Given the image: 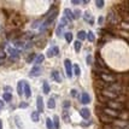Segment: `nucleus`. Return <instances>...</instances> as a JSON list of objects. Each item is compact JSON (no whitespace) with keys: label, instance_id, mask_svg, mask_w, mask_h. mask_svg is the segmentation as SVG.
<instances>
[{"label":"nucleus","instance_id":"obj_21","mask_svg":"<svg viewBox=\"0 0 129 129\" xmlns=\"http://www.w3.org/2000/svg\"><path fill=\"white\" fill-rule=\"evenodd\" d=\"M86 35H87V33L86 31H83V30H80L79 33H77V39L79 40H86Z\"/></svg>","mask_w":129,"mask_h":129},{"label":"nucleus","instance_id":"obj_34","mask_svg":"<svg viewBox=\"0 0 129 129\" xmlns=\"http://www.w3.org/2000/svg\"><path fill=\"white\" fill-rule=\"evenodd\" d=\"M104 4H105V3H104V1H103V0H98V1H95V6L96 7H98V9H101V7H103V6H104Z\"/></svg>","mask_w":129,"mask_h":129},{"label":"nucleus","instance_id":"obj_10","mask_svg":"<svg viewBox=\"0 0 129 129\" xmlns=\"http://www.w3.org/2000/svg\"><path fill=\"white\" fill-rule=\"evenodd\" d=\"M80 115H81V117L82 118H84V119H88L89 118V116H90V111L88 110V109H81L80 110Z\"/></svg>","mask_w":129,"mask_h":129},{"label":"nucleus","instance_id":"obj_6","mask_svg":"<svg viewBox=\"0 0 129 129\" xmlns=\"http://www.w3.org/2000/svg\"><path fill=\"white\" fill-rule=\"evenodd\" d=\"M101 94L104 96H106V98H109V99H112V100H116L117 99V94H115V93H112V92H110L109 89H104L103 92H101Z\"/></svg>","mask_w":129,"mask_h":129},{"label":"nucleus","instance_id":"obj_1","mask_svg":"<svg viewBox=\"0 0 129 129\" xmlns=\"http://www.w3.org/2000/svg\"><path fill=\"white\" fill-rule=\"evenodd\" d=\"M107 105H109V109H112L115 111H118V110H123L124 106L122 103H117L115 100H107Z\"/></svg>","mask_w":129,"mask_h":129},{"label":"nucleus","instance_id":"obj_29","mask_svg":"<svg viewBox=\"0 0 129 129\" xmlns=\"http://www.w3.org/2000/svg\"><path fill=\"white\" fill-rule=\"evenodd\" d=\"M118 117L124 119V121H127V119H128V112H127V111H123V112L118 113Z\"/></svg>","mask_w":129,"mask_h":129},{"label":"nucleus","instance_id":"obj_3","mask_svg":"<svg viewBox=\"0 0 129 129\" xmlns=\"http://www.w3.org/2000/svg\"><path fill=\"white\" fill-rule=\"evenodd\" d=\"M64 67H65V70H67L68 77H71L73 76V64H71V62L69 59L64 60Z\"/></svg>","mask_w":129,"mask_h":129},{"label":"nucleus","instance_id":"obj_14","mask_svg":"<svg viewBox=\"0 0 129 129\" xmlns=\"http://www.w3.org/2000/svg\"><path fill=\"white\" fill-rule=\"evenodd\" d=\"M52 79L54 80L56 82H58V83H59V82H62L60 75H59V73H58L57 70H53V71H52Z\"/></svg>","mask_w":129,"mask_h":129},{"label":"nucleus","instance_id":"obj_30","mask_svg":"<svg viewBox=\"0 0 129 129\" xmlns=\"http://www.w3.org/2000/svg\"><path fill=\"white\" fill-rule=\"evenodd\" d=\"M73 38H74L73 33H67L65 34V40H67V42H69V44L73 41Z\"/></svg>","mask_w":129,"mask_h":129},{"label":"nucleus","instance_id":"obj_12","mask_svg":"<svg viewBox=\"0 0 129 129\" xmlns=\"http://www.w3.org/2000/svg\"><path fill=\"white\" fill-rule=\"evenodd\" d=\"M99 118H100L101 122H104V124H109L112 122V118H110L109 116L104 115V113H100V115H99Z\"/></svg>","mask_w":129,"mask_h":129},{"label":"nucleus","instance_id":"obj_42","mask_svg":"<svg viewBox=\"0 0 129 129\" xmlns=\"http://www.w3.org/2000/svg\"><path fill=\"white\" fill-rule=\"evenodd\" d=\"M73 3V5H80L82 1H77V0H74V1H71Z\"/></svg>","mask_w":129,"mask_h":129},{"label":"nucleus","instance_id":"obj_33","mask_svg":"<svg viewBox=\"0 0 129 129\" xmlns=\"http://www.w3.org/2000/svg\"><path fill=\"white\" fill-rule=\"evenodd\" d=\"M63 28H64V27H63L62 24H60V25H58V27H57L56 34H57V35H58V36H62V30H63Z\"/></svg>","mask_w":129,"mask_h":129},{"label":"nucleus","instance_id":"obj_20","mask_svg":"<svg viewBox=\"0 0 129 129\" xmlns=\"http://www.w3.org/2000/svg\"><path fill=\"white\" fill-rule=\"evenodd\" d=\"M47 107H48V109H51V110L56 107V101H54V99H53V98H50V99H48V101H47Z\"/></svg>","mask_w":129,"mask_h":129},{"label":"nucleus","instance_id":"obj_17","mask_svg":"<svg viewBox=\"0 0 129 129\" xmlns=\"http://www.w3.org/2000/svg\"><path fill=\"white\" fill-rule=\"evenodd\" d=\"M44 58H45V56H44V54H39V56L35 57V59H34V63H35V65H39L40 63L44 62Z\"/></svg>","mask_w":129,"mask_h":129},{"label":"nucleus","instance_id":"obj_44","mask_svg":"<svg viewBox=\"0 0 129 129\" xmlns=\"http://www.w3.org/2000/svg\"><path fill=\"white\" fill-rule=\"evenodd\" d=\"M63 115H64V119H65V121H69V117H68V113H63Z\"/></svg>","mask_w":129,"mask_h":129},{"label":"nucleus","instance_id":"obj_4","mask_svg":"<svg viewBox=\"0 0 129 129\" xmlns=\"http://www.w3.org/2000/svg\"><path fill=\"white\" fill-rule=\"evenodd\" d=\"M103 112H104V115L109 116L110 118L118 117V111H115V110H112V109H109V107H105V109L103 110Z\"/></svg>","mask_w":129,"mask_h":129},{"label":"nucleus","instance_id":"obj_13","mask_svg":"<svg viewBox=\"0 0 129 129\" xmlns=\"http://www.w3.org/2000/svg\"><path fill=\"white\" fill-rule=\"evenodd\" d=\"M64 13H65V18H68L69 21H73V19H75L76 17H75V15H74V12L70 10V9H65L64 10Z\"/></svg>","mask_w":129,"mask_h":129},{"label":"nucleus","instance_id":"obj_24","mask_svg":"<svg viewBox=\"0 0 129 129\" xmlns=\"http://www.w3.org/2000/svg\"><path fill=\"white\" fill-rule=\"evenodd\" d=\"M3 98H4V100L5 101H11L12 100V94L11 93H9V92H5L4 95H3Z\"/></svg>","mask_w":129,"mask_h":129},{"label":"nucleus","instance_id":"obj_11","mask_svg":"<svg viewBox=\"0 0 129 129\" xmlns=\"http://www.w3.org/2000/svg\"><path fill=\"white\" fill-rule=\"evenodd\" d=\"M59 53V50H58V47L57 46H53L52 48L47 51V57H53V56H57Z\"/></svg>","mask_w":129,"mask_h":129},{"label":"nucleus","instance_id":"obj_40","mask_svg":"<svg viewBox=\"0 0 129 129\" xmlns=\"http://www.w3.org/2000/svg\"><path fill=\"white\" fill-rule=\"evenodd\" d=\"M103 129H113L111 125H109V124H104L103 125Z\"/></svg>","mask_w":129,"mask_h":129},{"label":"nucleus","instance_id":"obj_45","mask_svg":"<svg viewBox=\"0 0 129 129\" xmlns=\"http://www.w3.org/2000/svg\"><path fill=\"white\" fill-rule=\"evenodd\" d=\"M3 107H4V101H1V100H0V110H1Z\"/></svg>","mask_w":129,"mask_h":129},{"label":"nucleus","instance_id":"obj_28","mask_svg":"<svg viewBox=\"0 0 129 129\" xmlns=\"http://www.w3.org/2000/svg\"><path fill=\"white\" fill-rule=\"evenodd\" d=\"M74 47H75V51H76V52H80L81 47H82V44H81V41H76V42L74 44Z\"/></svg>","mask_w":129,"mask_h":129},{"label":"nucleus","instance_id":"obj_35","mask_svg":"<svg viewBox=\"0 0 129 129\" xmlns=\"http://www.w3.org/2000/svg\"><path fill=\"white\" fill-rule=\"evenodd\" d=\"M63 107H64V109H69V107H70V101L69 100L63 101Z\"/></svg>","mask_w":129,"mask_h":129},{"label":"nucleus","instance_id":"obj_37","mask_svg":"<svg viewBox=\"0 0 129 129\" xmlns=\"http://www.w3.org/2000/svg\"><path fill=\"white\" fill-rule=\"evenodd\" d=\"M19 107H21V109H27V107H28V104H27V103H21V104H19Z\"/></svg>","mask_w":129,"mask_h":129},{"label":"nucleus","instance_id":"obj_26","mask_svg":"<svg viewBox=\"0 0 129 129\" xmlns=\"http://www.w3.org/2000/svg\"><path fill=\"white\" fill-rule=\"evenodd\" d=\"M73 68H74V74H75V76H80L81 70H80V67H79V65H77V64H74Z\"/></svg>","mask_w":129,"mask_h":129},{"label":"nucleus","instance_id":"obj_22","mask_svg":"<svg viewBox=\"0 0 129 129\" xmlns=\"http://www.w3.org/2000/svg\"><path fill=\"white\" fill-rule=\"evenodd\" d=\"M86 39H88V41H90V42H94L95 41V36H94V34L92 33V31H89V33H87V35H86Z\"/></svg>","mask_w":129,"mask_h":129},{"label":"nucleus","instance_id":"obj_15","mask_svg":"<svg viewBox=\"0 0 129 129\" xmlns=\"http://www.w3.org/2000/svg\"><path fill=\"white\" fill-rule=\"evenodd\" d=\"M115 124L117 125L118 128H127L128 127V122L127 121H115Z\"/></svg>","mask_w":129,"mask_h":129},{"label":"nucleus","instance_id":"obj_8","mask_svg":"<svg viewBox=\"0 0 129 129\" xmlns=\"http://www.w3.org/2000/svg\"><path fill=\"white\" fill-rule=\"evenodd\" d=\"M23 87H24V95H25V98H30L31 96V90H30V86H29V83L27 82V81H23Z\"/></svg>","mask_w":129,"mask_h":129},{"label":"nucleus","instance_id":"obj_39","mask_svg":"<svg viewBox=\"0 0 129 129\" xmlns=\"http://www.w3.org/2000/svg\"><path fill=\"white\" fill-rule=\"evenodd\" d=\"M67 23H68L67 18H65V17H64V18H62V23H60V24H62L63 27H64V25H65V24H67Z\"/></svg>","mask_w":129,"mask_h":129},{"label":"nucleus","instance_id":"obj_38","mask_svg":"<svg viewBox=\"0 0 129 129\" xmlns=\"http://www.w3.org/2000/svg\"><path fill=\"white\" fill-rule=\"evenodd\" d=\"M70 94H71L74 98H75V96H77V90H76V89H73L71 92H70Z\"/></svg>","mask_w":129,"mask_h":129},{"label":"nucleus","instance_id":"obj_46","mask_svg":"<svg viewBox=\"0 0 129 129\" xmlns=\"http://www.w3.org/2000/svg\"><path fill=\"white\" fill-rule=\"evenodd\" d=\"M4 90H11V88H10V87H5V88H4Z\"/></svg>","mask_w":129,"mask_h":129},{"label":"nucleus","instance_id":"obj_9","mask_svg":"<svg viewBox=\"0 0 129 129\" xmlns=\"http://www.w3.org/2000/svg\"><path fill=\"white\" fill-rule=\"evenodd\" d=\"M36 106H38V112H44V99H42V96H38V99H36Z\"/></svg>","mask_w":129,"mask_h":129},{"label":"nucleus","instance_id":"obj_32","mask_svg":"<svg viewBox=\"0 0 129 129\" xmlns=\"http://www.w3.org/2000/svg\"><path fill=\"white\" fill-rule=\"evenodd\" d=\"M6 51L5 50H0V60H5L6 58Z\"/></svg>","mask_w":129,"mask_h":129},{"label":"nucleus","instance_id":"obj_7","mask_svg":"<svg viewBox=\"0 0 129 129\" xmlns=\"http://www.w3.org/2000/svg\"><path fill=\"white\" fill-rule=\"evenodd\" d=\"M80 101H81V104H89L90 103V96L88 93H82L81 96H80Z\"/></svg>","mask_w":129,"mask_h":129},{"label":"nucleus","instance_id":"obj_5","mask_svg":"<svg viewBox=\"0 0 129 129\" xmlns=\"http://www.w3.org/2000/svg\"><path fill=\"white\" fill-rule=\"evenodd\" d=\"M100 79L104 81V82H116V77L110 75V74H100Z\"/></svg>","mask_w":129,"mask_h":129},{"label":"nucleus","instance_id":"obj_36","mask_svg":"<svg viewBox=\"0 0 129 129\" xmlns=\"http://www.w3.org/2000/svg\"><path fill=\"white\" fill-rule=\"evenodd\" d=\"M92 60H93V59H92V56L88 54V56H87V64H88V65H92Z\"/></svg>","mask_w":129,"mask_h":129},{"label":"nucleus","instance_id":"obj_18","mask_svg":"<svg viewBox=\"0 0 129 129\" xmlns=\"http://www.w3.org/2000/svg\"><path fill=\"white\" fill-rule=\"evenodd\" d=\"M84 21H86V22H88L89 24H93V23H94V21H93V17L90 16L89 12H86V13H84Z\"/></svg>","mask_w":129,"mask_h":129},{"label":"nucleus","instance_id":"obj_43","mask_svg":"<svg viewBox=\"0 0 129 129\" xmlns=\"http://www.w3.org/2000/svg\"><path fill=\"white\" fill-rule=\"evenodd\" d=\"M122 25H123V29H125V30H127V29H128V24H127V23L122 22Z\"/></svg>","mask_w":129,"mask_h":129},{"label":"nucleus","instance_id":"obj_31","mask_svg":"<svg viewBox=\"0 0 129 129\" xmlns=\"http://www.w3.org/2000/svg\"><path fill=\"white\" fill-rule=\"evenodd\" d=\"M35 57H36V54L35 53H30L28 56V58H27V63H31L35 59Z\"/></svg>","mask_w":129,"mask_h":129},{"label":"nucleus","instance_id":"obj_23","mask_svg":"<svg viewBox=\"0 0 129 129\" xmlns=\"http://www.w3.org/2000/svg\"><path fill=\"white\" fill-rule=\"evenodd\" d=\"M30 118H31V121H34V122H38V121H39V112H38V111H34V112H31Z\"/></svg>","mask_w":129,"mask_h":129},{"label":"nucleus","instance_id":"obj_27","mask_svg":"<svg viewBox=\"0 0 129 129\" xmlns=\"http://www.w3.org/2000/svg\"><path fill=\"white\" fill-rule=\"evenodd\" d=\"M46 127H47V129H54L53 123H52V119H51V118H47V119H46Z\"/></svg>","mask_w":129,"mask_h":129},{"label":"nucleus","instance_id":"obj_41","mask_svg":"<svg viewBox=\"0 0 129 129\" xmlns=\"http://www.w3.org/2000/svg\"><path fill=\"white\" fill-rule=\"evenodd\" d=\"M98 23H99V24H101V23H104V17H99V18H98Z\"/></svg>","mask_w":129,"mask_h":129},{"label":"nucleus","instance_id":"obj_16","mask_svg":"<svg viewBox=\"0 0 129 129\" xmlns=\"http://www.w3.org/2000/svg\"><path fill=\"white\" fill-rule=\"evenodd\" d=\"M52 123H53L54 129L60 128V123H59V117H58V116H53V121H52Z\"/></svg>","mask_w":129,"mask_h":129},{"label":"nucleus","instance_id":"obj_47","mask_svg":"<svg viewBox=\"0 0 129 129\" xmlns=\"http://www.w3.org/2000/svg\"><path fill=\"white\" fill-rule=\"evenodd\" d=\"M0 129H3V121L0 119Z\"/></svg>","mask_w":129,"mask_h":129},{"label":"nucleus","instance_id":"obj_2","mask_svg":"<svg viewBox=\"0 0 129 129\" xmlns=\"http://www.w3.org/2000/svg\"><path fill=\"white\" fill-rule=\"evenodd\" d=\"M41 73H42V69H41L39 65H35V67H33V69L29 71V76H30V77H38V76L41 75Z\"/></svg>","mask_w":129,"mask_h":129},{"label":"nucleus","instance_id":"obj_25","mask_svg":"<svg viewBox=\"0 0 129 129\" xmlns=\"http://www.w3.org/2000/svg\"><path fill=\"white\" fill-rule=\"evenodd\" d=\"M42 90H44V93L45 94H48L50 93V86H48V83L47 82H44V84H42Z\"/></svg>","mask_w":129,"mask_h":129},{"label":"nucleus","instance_id":"obj_19","mask_svg":"<svg viewBox=\"0 0 129 129\" xmlns=\"http://www.w3.org/2000/svg\"><path fill=\"white\" fill-rule=\"evenodd\" d=\"M17 93H18V95L23 94V81H18V83H17Z\"/></svg>","mask_w":129,"mask_h":129}]
</instances>
